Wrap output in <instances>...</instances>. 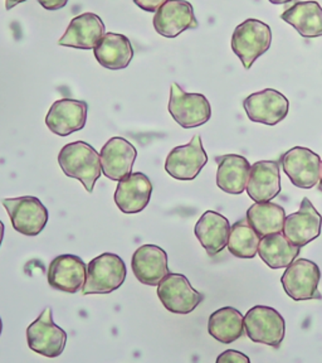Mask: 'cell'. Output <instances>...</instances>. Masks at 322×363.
<instances>
[{
  "label": "cell",
  "mask_w": 322,
  "mask_h": 363,
  "mask_svg": "<svg viewBox=\"0 0 322 363\" xmlns=\"http://www.w3.org/2000/svg\"><path fill=\"white\" fill-rule=\"evenodd\" d=\"M58 164L66 176L81 182L88 193L93 192L102 174L100 154L82 140L64 145L58 154Z\"/></svg>",
  "instance_id": "1"
},
{
  "label": "cell",
  "mask_w": 322,
  "mask_h": 363,
  "mask_svg": "<svg viewBox=\"0 0 322 363\" xmlns=\"http://www.w3.org/2000/svg\"><path fill=\"white\" fill-rule=\"evenodd\" d=\"M272 43L271 27L266 23L249 18L237 26L232 34L231 47L246 69L265 55Z\"/></svg>",
  "instance_id": "2"
},
{
  "label": "cell",
  "mask_w": 322,
  "mask_h": 363,
  "mask_svg": "<svg viewBox=\"0 0 322 363\" xmlns=\"http://www.w3.org/2000/svg\"><path fill=\"white\" fill-rule=\"evenodd\" d=\"M126 275L127 269L119 255L105 252L97 256L87 265L84 295L110 294L122 286Z\"/></svg>",
  "instance_id": "3"
},
{
  "label": "cell",
  "mask_w": 322,
  "mask_h": 363,
  "mask_svg": "<svg viewBox=\"0 0 322 363\" xmlns=\"http://www.w3.org/2000/svg\"><path fill=\"white\" fill-rule=\"evenodd\" d=\"M321 272L316 262L309 259L294 260L286 267L281 283L284 293L294 301H321L318 291Z\"/></svg>",
  "instance_id": "4"
},
{
  "label": "cell",
  "mask_w": 322,
  "mask_h": 363,
  "mask_svg": "<svg viewBox=\"0 0 322 363\" xmlns=\"http://www.w3.org/2000/svg\"><path fill=\"white\" fill-rule=\"evenodd\" d=\"M169 113L184 129H192L207 124L212 118L208 99L202 94H190L176 82L170 87Z\"/></svg>",
  "instance_id": "5"
},
{
  "label": "cell",
  "mask_w": 322,
  "mask_h": 363,
  "mask_svg": "<svg viewBox=\"0 0 322 363\" xmlns=\"http://www.w3.org/2000/svg\"><path fill=\"white\" fill-rule=\"evenodd\" d=\"M244 328L255 343L278 348L284 340L286 323L281 313L271 306H255L244 315Z\"/></svg>",
  "instance_id": "6"
},
{
  "label": "cell",
  "mask_w": 322,
  "mask_h": 363,
  "mask_svg": "<svg viewBox=\"0 0 322 363\" xmlns=\"http://www.w3.org/2000/svg\"><path fill=\"white\" fill-rule=\"evenodd\" d=\"M11 226L17 233L25 236H38L48 222V210L40 199L33 196H23L17 199H1Z\"/></svg>",
  "instance_id": "7"
},
{
  "label": "cell",
  "mask_w": 322,
  "mask_h": 363,
  "mask_svg": "<svg viewBox=\"0 0 322 363\" xmlns=\"http://www.w3.org/2000/svg\"><path fill=\"white\" fill-rule=\"evenodd\" d=\"M27 342L29 348L40 356L56 358L62 354L67 343V333L53 322L51 308H45L27 328Z\"/></svg>",
  "instance_id": "8"
},
{
  "label": "cell",
  "mask_w": 322,
  "mask_h": 363,
  "mask_svg": "<svg viewBox=\"0 0 322 363\" xmlns=\"http://www.w3.org/2000/svg\"><path fill=\"white\" fill-rule=\"evenodd\" d=\"M156 293L165 309L174 314H189L203 301V295L192 288L187 277L178 272H169L159 284Z\"/></svg>",
  "instance_id": "9"
},
{
  "label": "cell",
  "mask_w": 322,
  "mask_h": 363,
  "mask_svg": "<svg viewBox=\"0 0 322 363\" xmlns=\"http://www.w3.org/2000/svg\"><path fill=\"white\" fill-rule=\"evenodd\" d=\"M208 163L200 135L192 136L187 145L176 147L168 154L165 170L178 181H194Z\"/></svg>",
  "instance_id": "10"
},
{
  "label": "cell",
  "mask_w": 322,
  "mask_h": 363,
  "mask_svg": "<svg viewBox=\"0 0 322 363\" xmlns=\"http://www.w3.org/2000/svg\"><path fill=\"white\" fill-rule=\"evenodd\" d=\"M248 119L260 124L277 125L289 115L287 97L275 89H266L249 95L243 101Z\"/></svg>",
  "instance_id": "11"
},
{
  "label": "cell",
  "mask_w": 322,
  "mask_h": 363,
  "mask_svg": "<svg viewBox=\"0 0 322 363\" xmlns=\"http://www.w3.org/2000/svg\"><path fill=\"white\" fill-rule=\"evenodd\" d=\"M281 164L283 172L296 187L311 189L318 183L321 158L309 147L289 149L283 154Z\"/></svg>",
  "instance_id": "12"
},
{
  "label": "cell",
  "mask_w": 322,
  "mask_h": 363,
  "mask_svg": "<svg viewBox=\"0 0 322 363\" xmlns=\"http://www.w3.org/2000/svg\"><path fill=\"white\" fill-rule=\"evenodd\" d=\"M198 27L194 8L187 0H168L154 17V28L166 38H176L188 29Z\"/></svg>",
  "instance_id": "13"
},
{
  "label": "cell",
  "mask_w": 322,
  "mask_h": 363,
  "mask_svg": "<svg viewBox=\"0 0 322 363\" xmlns=\"http://www.w3.org/2000/svg\"><path fill=\"white\" fill-rule=\"evenodd\" d=\"M322 216L317 212L310 199L305 197L300 210L286 216L283 235L291 244L304 247L321 235Z\"/></svg>",
  "instance_id": "14"
},
{
  "label": "cell",
  "mask_w": 322,
  "mask_h": 363,
  "mask_svg": "<svg viewBox=\"0 0 322 363\" xmlns=\"http://www.w3.org/2000/svg\"><path fill=\"white\" fill-rule=\"evenodd\" d=\"M87 267L84 260L79 256L64 254L54 257L50 264L47 279L53 289L76 294L84 289Z\"/></svg>",
  "instance_id": "15"
},
{
  "label": "cell",
  "mask_w": 322,
  "mask_h": 363,
  "mask_svg": "<svg viewBox=\"0 0 322 363\" xmlns=\"http://www.w3.org/2000/svg\"><path fill=\"white\" fill-rule=\"evenodd\" d=\"M87 113V102L74 99H62L52 105L45 116V125L56 135H71L85 128Z\"/></svg>",
  "instance_id": "16"
},
{
  "label": "cell",
  "mask_w": 322,
  "mask_h": 363,
  "mask_svg": "<svg viewBox=\"0 0 322 363\" xmlns=\"http://www.w3.org/2000/svg\"><path fill=\"white\" fill-rule=\"evenodd\" d=\"M153 184L149 177L135 172L119 181L113 194L115 203L125 215L140 213L145 210L151 199Z\"/></svg>",
  "instance_id": "17"
},
{
  "label": "cell",
  "mask_w": 322,
  "mask_h": 363,
  "mask_svg": "<svg viewBox=\"0 0 322 363\" xmlns=\"http://www.w3.org/2000/svg\"><path fill=\"white\" fill-rule=\"evenodd\" d=\"M137 157L136 147L121 136H113L102 147V173L111 181L119 182L132 173Z\"/></svg>",
  "instance_id": "18"
},
{
  "label": "cell",
  "mask_w": 322,
  "mask_h": 363,
  "mask_svg": "<svg viewBox=\"0 0 322 363\" xmlns=\"http://www.w3.org/2000/svg\"><path fill=\"white\" fill-rule=\"evenodd\" d=\"M106 34L101 18L95 13H84L74 18L58 45L77 50H95Z\"/></svg>",
  "instance_id": "19"
},
{
  "label": "cell",
  "mask_w": 322,
  "mask_h": 363,
  "mask_svg": "<svg viewBox=\"0 0 322 363\" xmlns=\"http://www.w3.org/2000/svg\"><path fill=\"white\" fill-rule=\"evenodd\" d=\"M136 279L142 284L156 286L169 274L168 255L156 245H142L136 250L131 260Z\"/></svg>",
  "instance_id": "20"
},
{
  "label": "cell",
  "mask_w": 322,
  "mask_h": 363,
  "mask_svg": "<svg viewBox=\"0 0 322 363\" xmlns=\"http://www.w3.org/2000/svg\"><path fill=\"white\" fill-rule=\"evenodd\" d=\"M281 192L280 163L260 160L251 167L247 193L255 202H270Z\"/></svg>",
  "instance_id": "21"
},
{
  "label": "cell",
  "mask_w": 322,
  "mask_h": 363,
  "mask_svg": "<svg viewBox=\"0 0 322 363\" xmlns=\"http://www.w3.org/2000/svg\"><path fill=\"white\" fill-rule=\"evenodd\" d=\"M231 223L215 211H207L199 218L194 233L209 256L218 255L226 249L231 233Z\"/></svg>",
  "instance_id": "22"
},
{
  "label": "cell",
  "mask_w": 322,
  "mask_h": 363,
  "mask_svg": "<svg viewBox=\"0 0 322 363\" xmlns=\"http://www.w3.org/2000/svg\"><path fill=\"white\" fill-rule=\"evenodd\" d=\"M217 186L228 194H242L247 189L251 163L238 154H226L217 158Z\"/></svg>",
  "instance_id": "23"
},
{
  "label": "cell",
  "mask_w": 322,
  "mask_h": 363,
  "mask_svg": "<svg viewBox=\"0 0 322 363\" xmlns=\"http://www.w3.org/2000/svg\"><path fill=\"white\" fill-rule=\"evenodd\" d=\"M281 19L292 26L304 38L322 35V6L315 0L296 1L283 11Z\"/></svg>",
  "instance_id": "24"
},
{
  "label": "cell",
  "mask_w": 322,
  "mask_h": 363,
  "mask_svg": "<svg viewBox=\"0 0 322 363\" xmlns=\"http://www.w3.org/2000/svg\"><path fill=\"white\" fill-rule=\"evenodd\" d=\"M93 55L102 67L119 71L130 65L134 58V48L126 35L110 32L103 35L93 50Z\"/></svg>",
  "instance_id": "25"
},
{
  "label": "cell",
  "mask_w": 322,
  "mask_h": 363,
  "mask_svg": "<svg viewBox=\"0 0 322 363\" xmlns=\"http://www.w3.org/2000/svg\"><path fill=\"white\" fill-rule=\"evenodd\" d=\"M301 247L291 244L282 233L260 238L258 255L273 270L287 267L300 255Z\"/></svg>",
  "instance_id": "26"
},
{
  "label": "cell",
  "mask_w": 322,
  "mask_h": 363,
  "mask_svg": "<svg viewBox=\"0 0 322 363\" xmlns=\"http://www.w3.org/2000/svg\"><path fill=\"white\" fill-rule=\"evenodd\" d=\"M208 332L223 345L233 343L246 333L244 317L233 306L221 308L210 314Z\"/></svg>",
  "instance_id": "27"
},
{
  "label": "cell",
  "mask_w": 322,
  "mask_h": 363,
  "mask_svg": "<svg viewBox=\"0 0 322 363\" xmlns=\"http://www.w3.org/2000/svg\"><path fill=\"white\" fill-rule=\"evenodd\" d=\"M286 211L273 202H255L247 211V222L260 238L272 233H282Z\"/></svg>",
  "instance_id": "28"
},
{
  "label": "cell",
  "mask_w": 322,
  "mask_h": 363,
  "mask_svg": "<svg viewBox=\"0 0 322 363\" xmlns=\"http://www.w3.org/2000/svg\"><path fill=\"white\" fill-rule=\"evenodd\" d=\"M260 238L251 227L247 220L233 225L228 240V249L231 254L239 259H253L258 254Z\"/></svg>",
  "instance_id": "29"
},
{
  "label": "cell",
  "mask_w": 322,
  "mask_h": 363,
  "mask_svg": "<svg viewBox=\"0 0 322 363\" xmlns=\"http://www.w3.org/2000/svg\"><path fill=\"white\" fill-rule=\"evenodd\" d=\"M248 356H246L244 353L234 350H228L219 354V357L217 358V363H249Z\"/></svg>",
  "instance_id": "30"
},
{
  "label": "cell",
  "mask_w": 322,
  "mask_h": 363,
  "mask_svg": "<svg viewBox=\"0 0 322 363\" xmlns=\"http://www.w3.org/2000/svg\"><path fill=\"white\" fill-rule=\"evenodd\" d=\"M168 0H134L136 6H139L140 9L145 11H150V13H156L159 8L164 6Z\"/></svg>",
  "instance_id": "31"
},
{
  "label": "cell",
  "mask_w": 322,
  "mask_h": 363,
  "mask_svg": "<svg viewBox=\"0 0 322 363\" xmlns=\"http://www.w3.org/2000/svg\"><path fill=\"white\" fill-rule=\"evenodd\" d=\"M45 11H59L67 6L68 0H37Z\"/></svg>",
  "instance_id": "32"
},
{
  "label": "cell",
  "mask_w": 322,
  "mask_h": 363,
  "mask_svg": "<svg viewBox=\"0 0 322 363\" xmlns=\"http://www.w3.org/2000/svg\"><path fill=\"white\" fill-rule=\"evenodd\" d=\"M27 0H6V11H11L14 6H17L21 3H24Z\"/></svg>",
  "instance_id": "33"
},
{
  "label": "cell",
  "mask_w": 322,
  "mask_h": 363,
  "mask_svg": "<svg viewBox=\"0 0 322 363\" xmlns=\"http://www.w3.org/2000/svg\"><path fill=\"white\" fill-rule=\"evenodd\" d=\"M4 231H6V228H4V223L0 221V246H1L3 238H4Z\"/></svg>",
  "instance_id": "34"
},
{
  "label": "cell",
  "mask_w": 322,
  "mask_h": 363,
  "mask_svg": "<svg viewBox=\"0 0 322 363\" xmlns=\"http://www.w3.org/2000/svg\"><path fill=\"white\" fill-rule=\"evenodd\" d=\"M268 1L272 3V4H277V6H280V4H287V3L292 1V0H268Z\"/></svg>",
  "instance_id": "35"
},
{
  "label": "cell",
  "mask_w": 322,
  "mask_h": 363,
  "mask_svg": "<svg viewBox=\"0 0 322 363\" xmlns=\"http://www.w3.org/2000/svg\"><path fill=\"white\" fill-rule=\"evenodd\" d=\"M318 189L322 192V162L321 167H320V179H318Z\"/></svg>",
  "instance_id": "36"
},
{
  "label": "cell",
  "mask_w": 322,
  "mask_h": 363,
  "mask_svg": "<svg viewBox=\"0 0 322 363\" xmlns=\"http://www.w3.org/2000/svg\"><path fill=\"white\" fill-rule=\"evenodd\" d=\"M1 332H3V322H1V318H0V335H1Z\"/></svg>",
  "instance_id": "37"
}]
</instances>
